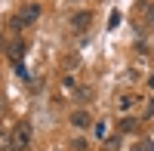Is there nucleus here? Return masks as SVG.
Wrapping results in <instances>:
<instances>
[{
  "instance_id": "obj_1",
  "label": "nucleus",
  "mask_w": 154,
  "mask_h": 151,
  "mask_svg": "<svg viewBox=\"0 0 154 151\" xmlns=\"http://www.w3.org/2000/svg\"><path fill=\"white\" fill-rule=\"evenodd\" d=\"M28 142H31V123L22 120L19 127L12 130V136H9V151H25Z\"/></svg>"
},
{
  "instance_id": "obj_2",
  "label": "nucleus",
  "mask_w": 154,
  "mask_h": 151,
  "mask_svg": "<svg viewBox=\"0 0 154 151\" xmlns=\"http://www.w3.org/2000/svg\"><path fill=\"white\" fill-rule=\"evenodd\" d=\"M89 25H93V12H89V9H80V12L71 16V28L74 31H86Z\"/></svg>"
},
{
  "instance_id": "obj_3",
  "label": "nucleus",
  "mask_w": 154,
  "mask_h": 151,
  "mask_svg": "<svg viewBox=\"0 0 154 151\" xmlns=\"http://www.w3.org/2000/svg\"><path fill=\"white\" fill-rule=\"evenodd\" d=\"M89 123H93V117H89V111H83V108L71 111V127H77V130H86Z\"/></svg>"
},
{
  "instance_id": "obj_4",
  "label": "nucleus",
  "mask_w": 154,
  "mask_h": 151,
  "mask_svg": "<svg viewBox=\"0 0 154 151\" xmlns=\"http://www.w3.org/2000/svg\"><path fill=\"white\" fill-rule=\"evenodd\" d=\"M19 19H22L25 25H28V22H37V19H40V6H37V3H25V6L19 9Z\"/></svg>"
},
{
  "instance_id": "obj_5",
  "label": "nucleus",
  "mask_w": 154,
  "mask_h": 151,
  "mask_svg": "<svg viewBox=\"0 0 154 151\" xmlns=\"http://www.w3.org/2000/svg\"><path fill=\"white\" fill-rule=\"evenodd\" d=\"M22 53H25V43H22V40H12V43H9V59H12V62H19Z\"/></svg>"
},
{
  "instance_id": "obj_6",
  "label": "nucleus",
  "mask_w": 154,
  "mask_h": 151,
  "mask_svg": "<svg viewBox=\"0 0 154 151\" xmlns=\"http://www.w3.org/2000/svg\"><path fill=\"white\" fill-rule=\"evenodd\" d=\"M117 130H120V133H136V130H139V123H136L133 117H123V120H120V127H117Z\"/></svg>"
},
{
  "instance_id": "obj_7",
  "label": "nucleus",
  "mask_w": 154,
  "mask_h": 151,
  "mask_svg": "<svg viewBox=\"0 0 154 151\" xmlns=\"http://www.w3.org/2000/svg\"><path fill=\"white\" fill-rule=\"evenodd\" d=\"M133 105H136V96H120V99H117V108H120V111H130Z\"/></svg>"
},
{
  "instance_id": "obj_8",
  "label": "nucleus",
  "mask_w": 154,
  "mask_h": 151,
  "mask_svg": "<svg viewBox=\"0 0 154 151\" xmlns=\"http://www.w3.org/2000/svg\"><path fill=\"white\" fill-rule=\"evenodd\" d=\"M22 28H25V22H22L19 16H12V19H9V31L16 34V31H22Z\"/></svg>"
},
{
  "instance_id": "obj_9",
  "label": "nucleus",
  "mask_w": 154,
  "mask_h": 151,
  "mask_svg": "<svg viewBox=\"0 0 154 151\" xmlns=\"http://www.w3.org/2000/svg\"><path fill=\"white\" fill-rule=\"evenodd\" d=\"M96 136H99V139H105V136H108V123H99V127H96Z\"/></svg>"
},
{
  "instance_id": "obj_10",
  "label": "nucleus",
  "mask_w": 154,
  "mask_h": 151,
  "mask_svg": "<svg viewBox=\"0 0 154 151\" xmlns=\"http://www.w3.org/2000/svg\"><path fill=\"white\" fill-rule=\"evenodd\" d=\"M71 148H74V151H86V142H83V139H74Z\"/></svg>"
},
{
  "instance_id": "obj_11",
  "label": "nucleus",
  "mask_w": 154,
  "mask_h": 151,
  "mask_svg": "<svg viewBox=\"0 0 154 151\" xmlns=\"http://www.w3.org/2000/svg\"><path fill=\"white\" fill-rule=\"evenodd\" d=\"M74 96H77V99H89V90H86V86H80V90H77Z\"/></svg>"
},
{
  "instance_id": "obj_12",
  "label": "nucleus",
  "mask_w": 154,
  "mask_h": 151,
  "mask_svg": "<svg viewBox=\"0 0 154 151\" xmlns=\"http://www.w3.org/2000/svg\"><path fill=\"white\" fill-rule=\"evenodd\" d=\"M148 22H151V28H154V3H151V9H148Z\"/></svg>"
},
{
  "instance_id": "obj_13",
  "label": "nucleus",
  "mask_w": 154,
  "mask_h": 151,
  "mask_svg": "<svg viewBox=\"0 0 154 151\" xmlns=\"http://www.w3.org/2000/svg\"><path fill=\"white\" fill-rule=\"evenodd\" d=\"M148 83H151V86H154V71H151V77H148Z\"/></svg>"
},
{
  "instance_id": "obj_14",
  "label": "nucleus",
  "mask_w": 154,
  "mask_h": 151,
  "mask_svg": "<svg viewBox=\"0 0 154 151\" xmlns=\"http://www.w3.org/2000/svg\"><path fill=\"white\" fill-rule=\"evenodd\" d=\"M0 130H3V127H0Z\"/></svg>"
}]
</instances>
